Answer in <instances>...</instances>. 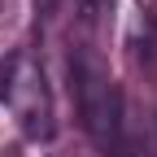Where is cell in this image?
Segmentation results:
<instances>
[{"label":"cell","mask_w":157,"mask_h":157,"mask_svg":"<svg viewBox=\"0 0 157 157\" xmlns=\"http://www.w3.org/2000/svg\"><path fill=\"white\" fill-rule=\"evenodd\" d=\"M0 92L9 96V105L17 113L26 135H52V101H48V83H44V66L35 61L31 52H17L9 70H5V83Z\"/></svg>","instance_id":"cell-2"},{"label":"cell","mask_w":157,"mask_h":157,"mask_svg":"<svg viewBox=\"0 0 157 157\" xmlns=\"http://www.w3.org/2000/svg\"><path fill=\"white\" fill-rule=\"evenodd\" d=\"M74 92H78V118H83L92 144L101 153H118L122 148V96H118L113 78L96 61L78 57L74 61Z\"/></svg>","instance_id":"cell-1"},{"label":"cell","mask_w":157,"mask_h":157,"mask_svg":"<svg viewBox=\"0 0 157 157\" xmlns=\"http://www.w3.org/2000/svg\"><path fill=\"white\" fill-rule=\"evenodd\" d=\"M83 5H92V0H83Z\"/></svg>","instance_id":"cell-3"}]
</instances>
